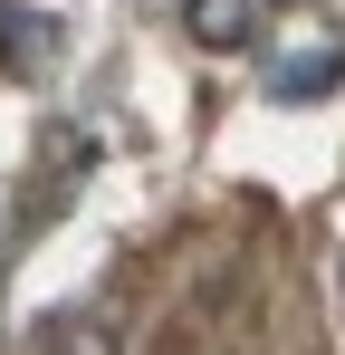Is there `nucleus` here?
<instances>
[{
	"instance_id": "obj_1",
	"label": "nucleus",
	"mask_w": 345,
	"mask_h": 355,
	"mask_svg": "<svg viewBox=\"0 0 345 355\" xmlns=\"http://www.w3.org/2000/svg\"><path fill=\"white\" fill-rule=\"evenodd\" d=\"M182 29L202 49H249L259 39V0H182Z\"/></svg>"
},
{
	"instance_id": "obj_2",
	"label": "nucleus",
	"mask_w": 345,
	"mask_h": 355,
	"mask_svg": "<svg viewBox=\"0 0 345 355\" xmlns=\"http://www.w3.org/2000/svg\"><path fill=\"white\" fill-rule=\"evenodd\" d=\"M48 355H125V327H96V317H57V336H48Z\"/></svg>"
}]
</instances>
